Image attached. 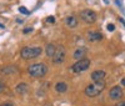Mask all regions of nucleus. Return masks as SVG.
<instances>
[{"label":"nucleus","mask_w":125,"mask_h":106,"mask_svg":"<svg viewBox=\"0 0 125 106\" xmlns=\"http://www.w3.org/2000/svg\"><path fill=\"white\" fill-rule=\"evenodd\" d=\"M121 84H123L124 86H125V79H123V80H121Z\"/></svg>","instance_id":"26"},{"label":"nucleus","mask_w":125,"mask_h":106,"mask_svg":"<svg viewBox=\"0 0 125 106\" xmlns=\"http://www.w3.org/2000/svg\"><path fill=\"white\" fill-rule=\"evenodd\" d=\"M66 59V50L64 46H58L56 50H55V54L53 56V62L55 64V65H58V64H62L65 61Z\"/></svg>","instance_id":"6"},{"label":"nucleus","mask_w":125,"mask_h":106,"mask_svg":"<svg viewBox=\"0 0 125 106\" xmlns=\"http://www.w3.org/2000/svg\"><path fill=\"white\" fill-rule=\"evenodd\" d=\"M119 20H120V21H121V23H123V25H124V26H125V20H124V19H121V18H120V19H119Z\"/></svg>","instance_id":"24"},{"label":"nucleus","mask_w":125,"mask_h":106,"mask_svg":"<svg viewBox=\"0 0 125 106\" xmlns=\"http://www.w3.org/2000/svg\"><path fill=\"white\" fill-rule=\"evenodd\" d=\"M88 39L93 42H96V41H100L103 40V35L100 33H98V31H89L88 33Z\"/></svg>","instance_id":"11"},{"label":"nucleus","mask_w":125,"mask_h":106,"mask_svg":"<svg viewBox=\"0 0 125 106\" xmlns=\"http://www.w3.org/2000/svg\"><path fill=\"white\" fill-rule=\"evenodd\" d=\"M18 71V67L14 66V65H9V66H4L0 69V74H3V75H13Z\"/></svg>","instance_id":"9"},{"label":"nucleus","mask_w":125,"mask_h":106,"mask_svg":"<svg viewBox=\"0 0 125 106\" xmlns=\"http://www.w3.org/2000/svg\"><path fill=\"white\" fill-rule=\"evenodd\" d=\"M88 54V49L84 48V46H81V48H78L75 51H74V59L75 60H80V59H84L85 55Z\"/></svg>","instance_id":"8"},{"label":"nucleus","mask_w":125,"mask_h":106,"mask_svg":"<svg viewBox=\"0 0 125 106\" xmlns=\"http://www.w3.org/2000/svg\"><path fill=\"white\" fill-rule=\"evenodd\" d=\"M90 64H91L90 59H86V58H84V59H80V60H78V61L74 64V65L71 66V71L74 72V74H80V72H84V71H86V70L89 69Z\"/></svg>","instance_id":"4"},{"label":"nucleus","mask_w":125,"mask_h":106,"mask_svg":"<svg viewBox=\"0 0 125 106\" xmlns=\"http://www.w3.org/2000/svg\"><path fill=\"white\" fill-rule=\"evenodd\" d=\"M46 21H48L49 24H54V23H55V18H54V16H49V18L46 19Z\"/></svg>","instance_id":"17"},{"label":"nucleus","mask_w":125,"mask_h":106,"mask_svg":"<svg viewBox=\"0 0 125 106\" xmlns=\"http://www.w3.org/2000/svg\"><path fill=\"white\" fill-rule=\"evenodd\" d=\"M114 29H115L114 24H109V25H108V30H109V31H114Z\"/></svg>","instance_id":"20"},{"label":"nucleus","mask_w":125,"mask_h":106,"mask_svg":"<svg viewBox=\"0 0 125 106\" xmlns=\"http://www.w3.org/2000/svg\"><path fill=\"white\" fill-rule=\"evenodd\" d=\"M65 23L69 28H75L78 25V19L75 16H68L66 20H65Z\"/></svg>","instance_id":"15"},{"label":"nucleus","mask_w":125,"mask_h":106,"mask_svg":"<svg viewBox=\"0 0 125 106\" xmlns=\"http://www.w3.org/2000/svg\"><path fill=\"white\" fill-rule=\"evenodd\" d=\"M106 84L104 80H99V81H94L93 84L88 85L85 87V95L89 97H95L98 95H100L103 92V90L105 89Z\"/></svg>","instance_id":"1"},{"label":"nucleus","mask_w":125,"mask_h":106,"mask_svg":"<svg viewBox=\"0 0 125 106\" xmlns=\"http://www.w3.org/2000/svg\"><path fill=\"white\" fill-rule=\"evenodd\" d=\"M33 31V28H25L24 30H23V33L24 34H29V33H31Z\"/></svg>","instance_id":"19"},{"label":"nucleus","mask_w":125,"mask_h":106,"mask_svg":"<svg viewBox=\"0 0 125 106\" xmlns=\"http://www.w3.org/2000/svg\"><path fill=\"white\" fill-rule=\"evenodd\" d=\"M80 18L86 24H94L96 21V14H95V11H94V10H90V9L83 10V11L80 13Z\"/></svg>","instance_id":"5"},{"label":"nucleus","mask_w":125,"mask_h":106,"mask_svg":"<svg viewBox=\"0 0 125 106\" xmlns=\"http://www.w3.org/2000/svg\"><path fill=\"white\" fill-rule=\"evenodd\" d=\"M15 91H16V94H19V95H25V94H28V91H29V85L25 84V82H20L19 85H16Z\"/></svg>","instance_id":"10"},{"label":"nucleus","mask_w":125,"mask_h":106,"mask_svg":"<svg viewBox=\"0 0 125 106\" xmlns=\"http://www.w3.org/2000/svg\"><path fill=\"white\" fill-rule=\"evenodd\" d=\"M48 66L44 62H39V64H33V65H30L29 69H28V72L30 76L33 77H43L48 74Z\"/></svg>","instance_id":"2"},{"label":"nucleus","mask_w":125,"mask_h":106,"mask_svg":"<svg viewBox=\"0 0 125 106\" xmlns=\"http://www.w3.org/2000/svg\"><path fill=\"white\" fill-rule=\"evenodd\" d=\"M16 23H18V24H21V23H23V20H21V19H18V20H16Z\"/></svg>","instance_id":"23"},{"label":"nucleus","mask_w":125,"mask_h":106,"mask_svg":"<svg viewBox=\"0 0 125 106\" xmlns=\"http://www.w3.org/2000/svg\"><path fill=\"white\" fill-rule=\"evenodd\" d=\"M4 90H5V84L3 81H0V94L4 92Z\"/></svg>","instance_id":"18"},{"label":"nucleus","mask_w":125,"mask_h":106,"mask_svg":"<svg viewBox=\"0 0 125 106\" xmlns=\"http://www.w3.org/2000/svg\"><path fill=\"white\" fill-rule=\"evenodd\" d=\"M0 106H13L11 102H4V104H0Z\"/></svg>","instance_id":"22"},{"label":"nucleus","mask_w":125,"mask_h":106,"mask_svg":"<svg viewBox=\"0 0 125 106\" xmlns=\"http://www.w3.org/2000/svg\"><path fill=\"white\" fill-rule=\"evenodd\" d=\"M55 50H56V46L54 44H48L46 48H45V54L48 58H53L54 54H55Z\"/></svg>","instance_id":"14"},{"label":"nucleus","mask_w":125,"mask_h":106,"mask_svg":"<svg viewBox=\"0 0 125 106\" xmlns=\"http://www.w3.org/2000/svg\"><path fill=\"white\" fill-rule=\"evenodd\" d=\"M19 10H20V13L24 14V15H29V14H30V11H29V10H28L25 6H20V8H19Z\"/></svg>","instance_id":"16"},{"label":"nucleus","mask_w":125,"mask_h":106,"mask_svg":"<svg viewBox=\"0 0 125 106\" xmlns=\"http://www.w3.org/2000/svg\"><path fill=\"white\" fill-rule=\"evenodd\" d=\"M115 106H125V101H119L115 104Z\"/></svg>","instance_id":"21"},{"label":"nucleus","mask_w":125,"mask_h":106,"mask_svg":"<svg viewBox=\"0 0 125 106\" xmlns=\"http://www.w3.org/2000/svg\"><path fill=\"white\" fill-rule=\"evenodd\" d=\"M4 28H5V26H4V25H3V24H0V30H3V29H4Z\"/></svg>","instance_id":"25"},{"label":"nucleus","mask_w":125,"mask_h":106,"mask_svg":"<svg viewBox=\"0 0 125 106\" xmlns=\"http://www.w3.org/2000/svg\"><path fill=\"white\" fill-rule=\"evenodd\" d=\"M55 91L59 92V94H65V92L68 91V85H66L65 82H62V81L56 82V85H55Z\"/></svg>","instance_id":"13"},{"label":"nucleus","mask_w":125,"mask_h":106,"mask_svg":"<svg viewBox=\"0 0 125 106\" xmlns=\"http://www.w3.org/2000/svg\"><path fill=\"white\" fill-rule=\"evenodd\" d=\"M123 89L120 86H114L110 91H109V97L111 100H120L123 97Z\"/></svg>","instance_id":"7"},{"label":"nucleus","mask_w":125,"mask_h":106,"mask_svg":"<svg viewBox=\"0 0 125 106\" xmlns=\"http://www.w3.org/2000/svg\"><path fill=\"white\" fill-rule=\"evenodd\" d=\"M105 71H103V70H96V71H94L91 74V80L93 81H99V80H103L104 77H105Z\"/></svg>","instance_id":"12"},{"label":"nucleus","mask_w":125,"mask_h":106,"mask_svg":"<svg viewBox=\"0 0 125 106\" xmlns=\"http://www.w3.org/2000/svg\"><path fill=\"white\" fill-rule=\"evenodd\" d=\"M41 52H43V49L40 46H25L20 51V56L24 60H30L40 56Z\"/></svg>","instance_id":"3"}]
</instances>
